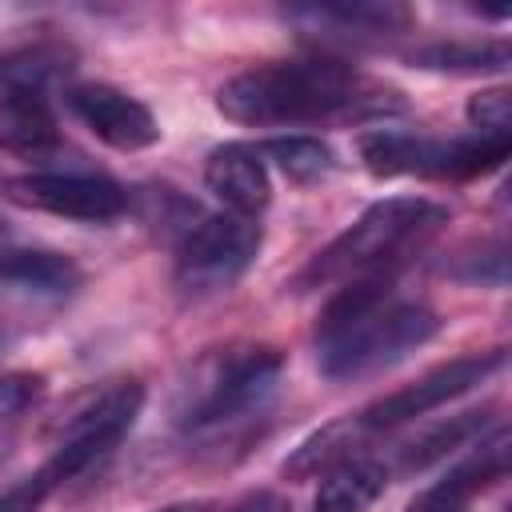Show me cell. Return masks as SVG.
Listing matches in <instances>:
<instances>
[{"label": "cell", "instance_id": "13", "mask_svg": "<svg viewBox=\"0 0 512 512\" xmlns=\"http://www.w3.org/2000/svg\"><path fill=\"white\" fill-rule=\"evenodd\" d=\"M60 144V128L44 96L32 92H0V148L24 160L48 156Z\"/></svg>", "mask_w": 512, "mask_h": 512}, {"label": "cell", "instance_id": "7", "mask_svg": "<svg viewBox=\"0 0 512 512\" xmlns=\"http://www.w3.org/2000/svg\"><path fill=\"white\" fill-rule=\"evenodd\" d=\"M260 224L236 212L208 216L184 232L176 252V284L188 296H208L236 284L260 252Z\"/></svg>", "mask_w": 512, "mask_h": 512}, {"label": "cell", "instance_id": "1", "mask_svg": "<svg viewBox=\"0 0 512 512\" xmlns=\"http://www.w3.org/2000/svg\"><path fill=\"white\" fill-rule=\"evenodd\" d=\"M440 316L424 304L388 300V280L360 276L340 288L316 320V360L328 380L368 376L428 344Z\"/></svg>", "mask_w": 512, "mask_h": 512}, {"label": "cell", "instance_id": "16", "mask_svg": "<svg viewBox=\"0 0 512 512\" xmlns=\"http://www.w3.org/2000/svg\"><path fill=\"white\" fill-rule=\"evenodd\" d=\"M364 432V424L360 420H344V424H328V428H320L316 436H308L288 460H284V476H292V480H308V476H324L328 468H336L340 460H348V456H356L352 452V444H356V436Z\"/></svg>", "mask_w": 512, "mask_h": 512}, {"label": "cell", "instance_id": "22", "mask_svg": "<svg viewBox=\"0 0 512 512\" xmlns=\"http://www.w3.org/2000/svg\"><path fill=\"white\" fill-rule=\"evenodd\" d=\"M468 120L476 124L480 136L508 140V124H512V96H508V88H484V92L468 96Z\"/></svg>", "mask_w": 512, "mask_h": 512}, {"label": "cell", "instance_id": "5", "mask_svg": "<svg viewBox=\"0 0 512 512\" xmlns=\"http://www.w3.org/2000/svg\"><path fill=\"white\" fill-rule=\"evenodd\" d=\"M356 152L372 176H432V180H464L496 168L508 156V140L476 136V140H440L420 132L376 128L356 140Z\"/></svg>", "mask_w": 512, "mask_h": 512}, {"label": "cell", "instance_id": "24", "mask_svg": "<svg viewBox=\"0 0 512 512\" xmlns=\"http://www.w3.org/2000/svg\"><path fill=\"white\" fill-rule=\"evenodd\" d=\"M160 512H204V504H168Z\"/></svg>", "mask_w": 512, "mask_h": 512}, {"label": "cell", "instance_id": "18", "mask_svg": "<svg viewBox=\"0 0 512 512\" xmlns=\"http://www.w3.org/2000/svg\"><path fill=\"white\" fill-rule=\"evenodd\" d=\"M292 16H304L312 24H328V28L348 32V36L392 32V28L408 24V12L396 4H316V8H296Z\"/></svg>", "mask_w": 512, "mask_h": 512}, {"label": "cell", "instance_id": "6", "mask_svg": "<svg viewBox=\"0 0 512 512\" xmlns=\"http://www.w3.org/2000/svg\"><path fill=\"white\" fill-rule=\"evenodd\" d=\"M140 408H144V384L120 380V384L104 388V392L64 428V436H60L56 452L48 456V464H44L36 476L24 480L28 492L44 504V496H48L56 484L80 476V472L92 468L100 456H108V452L128 436V428L136 424Z\"/></svg>", "mask_w": 512, "mask_h": 512}, {"label": "cell", "instance_id": "8", "mask_svg": "<svg viewBox=\"0 0 512 512\" xmlns=\"http://www.w3.org/2000/svg\"><path fill=\"white\" fill-rule=\"evenodd\" d=\"M504 364V352L492 348V352H480V356H456L448 364H436L428 368L424 376H416L412 384L388 392L384 400L368 404L356 420L364 428H392V424H404V420H416V416H428L432 408L472 392L476 384H484L496 368Z\"/></svg>", "mask_w": 512, "mask_h": 512}, {"label": "cell", "instance_id": "14", "mask_svg": "<svg viewBox=\"0 0 512 512\" xmlns=\"http://www.w3.org/2000/svg\"><path fill=\"white\" fill-rule=\"evenodd\" d=\"M388 488V468L376 456H348L320 476L316 512H368Z\"/></svg>", "mask_w": 512, "mask_h": 512}, {"label": "cell", "instance_id": "2", "mask_svg": "<svg viewBox=\"0 0 512 512\" xmlns=\"http://www.w3.org/2000/svg\"><path fill=\"white\" fill-rule=\"evenodd\" d=\"M396 92L364 80L340 60H284L232 76L216 92V108L236 124H304L348 112L396 108Z\"/></svg>", "mask_w": 512, "mask_h": 512}, {"label": "cell", "instance_id": "19", "mask_svg": "<svg viewBox=\"0 0 512 512\" xmlns=\"http://www.w3.org/2000/svg\"><path fill=\"white\" fill-rule=\"evenodd\" d=\"M484 424H488V412H460V416H448L444 424L428 428L420 440H412V444H408V452H404L400 468H404V472H424L428 464L444 460L448 452H456L460 444H468L472 436H480V432H484Z\"/></svg>", "mask_w": 512, "mask_h": 512}, {"label": "cell", "instance_id": "3", "mask_svg": "<svg viewBox=\"0 0 512 512\" xmlns=\"http://www.w3.org/2000/svg\"><path fill=\"white\" fill-rule=\"evenodd\" d=\"M284 356L276 348L244 344L212 352L196 364L188 384L176 400V424L180 428H216L228 420H240L256 412L280 384Z\"/></svg>", "mask_w": 512, "mask_h": 512}, {"label": "cell", "instance_id": "9", "mask_svg": "<svg viewBox=\"0 0 512 512\" xmlns=\"http://www.w3.org/2000/svg\"><path fill=\"white\" fill-rule=\"evenodd\" d=\"M4 196L20 208H36V212L68 216V220H88V224H104V220H116V216L128 212V192L116 180L80 176V172L16 176V180H8Z\"/></svg>", "mask_w": 512, "mask_h": 512}, {"label": "cell", "instance_id": "23", "mask_svg": "<svg viewBox=\"0 0 512 512\" xmlns=\"http://www.w3.org/2000/svg\"><path fill=\"white\" fill-rule=\"evenodd\" d=\"M44 392V376L40 372H4L0 376V420L20 416L24 408H32Z\"/></svg>", "mask_w": 512, "mask_h": 512}, {"label": "cell", "instance_id": "10", "mask_svg": "<svg viewBox=\"0 0 512 512\" xmlns=\"http://www.w3.org/2000/svg\"><path fill=\"white\" fill-rule=\"evenodd\" d=\"M68 108L80 116V124L96 140H104L120 152H140L160 140L156 116L136 96H128L112 84H76L68 92Z\"/></svg>", "mask_w": 512, "mask_h": 512}, {"label": "cell", "instance_id": "20", "mask_svg": "<svg viewBox=\"0 0 512 512\" xmlns=\"http://www.w3.org/2000/svg\"><path fill=\"white\" fill-rule=\"evenodd\" d=\"M64 72H68V52L44 48V44L24 48V52H12V56L0 60V84H4V92H32V96H40Z\"/></svg>", "mask_w": 512, "mask_h": 512}, {"label": "cell", "instance_id": "21", "mask_svg": "<svg viewBox=\"0 0 512 512\" xmlns=\"http://www.w3.org/2000/svg\"><path fill=\"white\" fill-rule=\"evenodd\" d=\"M264 152L280 164V172L296 184H316L336 168V156L316 136H276L264 144Z\"/></svg>", "mask_w": 512, "mask_h": 512}, {"label": "cell", "instance_id": "4", "mask_svg": "<svg viewBox=\"0 0 512 512\" xmlns=\"http://www.w3.org/2000/svg\"><path fill=\"white\" fill-rule=\"evenodd\" d=\"M448 220V208L424 196H388L376 200L352 228H344L304 272V284H328L344 280L352 272H368L376 264L396 260L408 244L424 240Z\"/></svg>", "mask_w": 512, "mask_h": 512}, {"label": "cell", "instance_id": "12", "mask_svg": "<svg viewBox=\"0 0 512 512\" xmlns=\"http://www.w3.org/2000/svg\"><path fill=\"white\" fill-rule=\"evenodd\" d=\"M504 472H508V428H496L492 440H484L444 480H436L432 488H424L404 512H464V504L480 488H488L492 480H500Z\"/></svg>", "mask_w": 512, "mask_h": 512}, {"label": "cell", "instance_id": "15", "mask_svg": "<svg viewBox=\"0 0 512 512\" xmlns=\"http://www.w3.org/2000/svg\"><path fill=\"white\" fill-rule=\"evenodd\" d=\"M0 280L44 292V296H64L72 288H80L84 272L72 256L52 252V248H20V244H4L0 248Z\"/></svg>", "mask_w": 512, "mask_h": 512}, {"label": "cell", "instance_id": "11", "mask_svg": "<svg viewBox=\"0 0 512 512\" xmlns=\"http://www.w3.org/2000/svg\"><path fill=\"white\" fill-rule=\"evenodd\" d=\"M204 184L208 192L236 216H260L268 208V168L256 148L248 144H220L204 160Z\"/></svg>", "mask_w": 512, "mask_h": 512}, {"label": "cell", "instance_id": "17", "mask_svg": "<svg viewBox=\"0 0 512 512\" xmlns=\"http://www.w3.org/2000/svg\"><path fill=\"white\" fill-rule=\"evenodd\" d=\"M420 68L436 72H500L508 68V44L504 40H452V44H424L408 56Z\"/></svg>", "mask_w": 512, "mask_h": 512}]
</instances>
